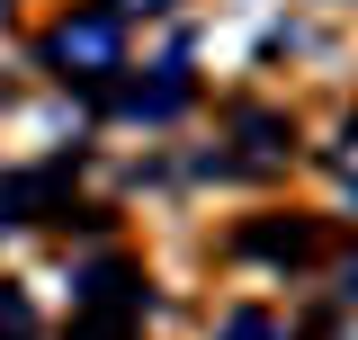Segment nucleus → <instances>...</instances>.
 I'll use <instances>...</instances> for the list:
<instances>
[{
	"label": "nucleus",
	"mask_w": 358,
	"mask_h": 340,
	"mask_svg": "<svg viewBox=\"0 0 358 340\" xmlns=\"http://www.w3.org/2000/svg\"><path fill=\"white\" fill-rule=\"evenodd\" d=\"M215 340H287V332L268 323L260 304H242V313H224V323H215Z\"/></svg>",
	"instance_id": "nucleus-6"
},
{
	"label": "nucleus",
	"mask_w": 358,
	"mask_h": 340,
	"mask_svg": "<svg viewBox=\"0 0 358 340\" xmlns=\"http://www.w3.org/2000/svg\"><path fill=\"white\" fill-rule=\"evenodd\" d=\"M242 251L251 260H313V224H251Z\"/></svg>",
	"instance_id": "nucleus-4"
},
{
	"label": "nucleus",
	"mask_w": 358,
	"mask_h": 340,
	"mask_svg": "<svg viewBox=\"0 0 358 340\" xmlns=\"http://www.w3.org/2000/svg\"><path fill=\"white\" fill-rule=\"evenodd\" d=\"M72 296H81V313H108V323H134V313H143V278H134L126 260H99V269H90L81 287H72Z\"/></svg>",
	"instance_id": "nucleus-2"
},
{
	"label": "nucleus",
	"mask_w": 358,
	"mask_h": 340,
	"mask_svg": "<svg viewBox=\"0 0 358 340\" xmlns=\"http://www.w3.org/2000/svg\"><path fill=\"white\" fill-rule=\"evenodd\" d=\"M117 9H162V0H117Z\"/></svg>",
	"instance_id": "nucleus-10"
},
{
	"label": "nucleus",
	"mask_w": 358,
	"mask_h": 340,
	"mask_svg": "<svg viewBox=\"0 0 358 340\" xmlns=\"http://www.w3.org/2000/svg\"><path fill=\"white\" fill-rule=\"evenodd\" d=\"M341 170H350V179H358V126H350V162H341Z\"/></svg>",
	"instance_id": "nucleus-9"
},
{
	"label": "nucleus",
	"mask_w": 358,
	"mask_h": 340,
	"mask_svg": "<svg viewBox=\"0 0 358 340\" xmlns=\"http://www.w3.org/2000/svg\"><path fill=\"white\" fill-rule=\"evenodd\" d=\"M54 63H72L81 81L117 72V18H108V9H90V18H63V27H54Z\"/></svg>",
	"instance_id": "nucleus-1"
},
{
	"label": "nucleus",
	"mask_w": 358,
	"mask_h": 340,
	"mask_svg": "<svg viewBox=\"0 0 358 340\" xmlns=\"http://www.w3.org/2000/svg\"><path fill=\"white\" fill-rule=\"evenodd\" d=\"M341 296H350V304H358V260H350V278H341Z\"/></svg>",
	"instance_id": "nucleus-8"
},
{
	"label": "nucleus",
	"mask_w": 358,
	"mask_h": 340,
	"mask_svg": "<svg viewBox=\"0 0 358 340\" xmlns=\"http://www.w3.org/2000/svg\"><path fill=\"white\" fill-rule=\"evenodd\" d=\"M179 108H188V81H152V90H126V117H179Z\"/></svg>",
	"instance_id": "nucleus-5"
},
{
	"label": "nucleus",
	"mask_w": 358,
	"mask_h": 340,
	"mask_svg": "<svg viewBox=\"0 0 358 340\" xmlns=\"http://www.w3.org/2000/svg\"><path fill=\"white\" fill-rule=\"evenodd\" d=\"M242 143H251L242 162H251V170H268V162H287L296 126H287V117H268V108H251V117H242Z\"/></svg>",
	"instance_id": "nucleus-3"
},
{
	"label": "nucleus",
	"mask_w": 358,
	"mask_h": 340,
	"mask_svg": "<svg viewBox=\"0 0 358 340\" xmlns=\"http://www.w3.org/2000/svg\"><path fill=\"white\" fill-rule=\"evenodd\" d=\"M81 340H134V323H108V313H90V332Z\"/></svg>",
	"instance_id": "nucleus-7"
}]
</instances>
